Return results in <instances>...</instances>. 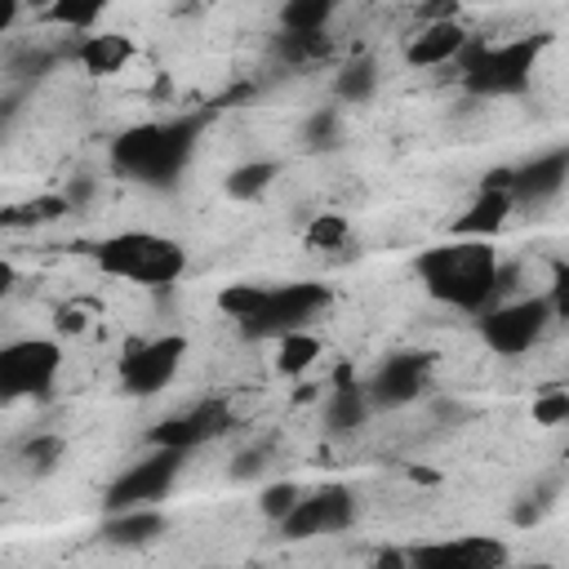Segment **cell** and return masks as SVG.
<instances>
[{"label": "cell", "instance_id": "cb8c5ba5", "mask_svg": "<svg viewBox=\"0 0 569 569\" xmlns=\"http://www.w3.org/2000/svg\"><path fill=\"white\" fill-rule=\"evenodd\" d=\"M62 213H71L67 196H36V200H27L18 209H4L0 227H44V222H58Z\"/></svg>", "mask_w": 569, "mask_h": 569}, {"label": "cell", "instance_id": "277c9868", "mask_svg": "<svg viewBox=\"0 0 569 569\" xmlns=\"http://www.w3.org/2000/svg\"><path fill=\"white\" fill-rule=\"evenodd\" d=\"M551 320H556V311H551V298H547V293L498 298V302H489L485 316H480V338H485V347L498 351V356H525V351L542 338V329H547Z\"/></svg>", "mask_w": 569, "mask_h": 569}, {"label": "cell", "instance_id": "2e32d148", "mask_svg": "<svg viewBox=\"0 0 569 569\" xmlns=\"http://www.w3.org/2000/svg\"><path fill=\"white\" fill-rule=\"evenodd\" d=\"M320 356H325V342H320V333H311V325L276 333V373L302 378L320 365Z\"/></svg>", "mask_w": 569, "mask_h": 569}, {"label": "cell", "instance_id": "8992f818", "mask_svg": "<svg viewBox=\"0 0 569 569\" xmlns=\"http://www.w3.org/2000/svg\"><path fill=\"white\" fill-rule=\"evenodd\" d=\"M533 58L538 40H507V44H485L467 62V89L476 93H516L533 80Z\"/></svg>", "mask_w": 569, "mask_h": 569}, {"label": "cell", "instance_id": "7c38bea8", "mask_svg": "<svg viewBox=\"0 0 569 569\" xmlns=\"http://www.w3.org/2000/svg\"><path fill=\"white\" fill-rule=\"evenodd\" d=\"M227 422H231L227 405H222V400H204V405H196L191 413L160 422V427L151 431V440H156V445H169V449H182V453H187V449H196L200 440H209V436L227 431Z\"/></svg>", "mask_w": 569, "mask_h": 569}, {"label": "cell", "instance_id": "83f0119b", "mask_svg": "<svg viewBox=\"0 0 569 569\" xmlns=\"http://www.w3.org/2000/svg\"><path fill=\"white\" fill-rule=\"evenodd\" d=\"M298 498H302V489H298L293 480H280V485H267V489L258 493V511H262L267 520H276V525H280V520L289 516V507H293Z\"/></svg>", "mask_w": 569, "mask_h": 569}, {"label": "cell", "instance_id": "f1b7e54d", "mask_svg": "<svg viewBox=\"0 0 569 569\" xmlns=\"http://www.w3.org/2000/svg\"><path fill=\"white\" fill-rule=\"evenodd\" d=\"M62 449H67L62 436H36V440L22 449V458H27L36 471H53V467L62 462Z\"/></svg>", "mask_w": 569, "mask_h": 569}, {"label": "cell", "instance_id": "3957f363", "mask_svg": "<svg viewBox=\"0 0 569 569\" xmlns=\"http://www.w3.org/2000/svg\"><path fill=\"white\" fill-rule=\"evenodd\" d=\"M191 133L196 124H133L129 133L116 138L111 160L120 173L129 178H147V182H164L173 178L187 156H191Z\"/></svg>", "mask_w": 569, "mask_h": 569}, {"label": "cell", "instance_id": "9a60e30c", "mask_svg": "<svg viewBox=\"0 0 569 569\" xmlns=\"http://www.w3.org/2000/svg\"><path fill=\"white\" fill-rule=\"evenodd\" d=\"M511 209H516V196H511V191H493V187H480V191H476V200H471V209H467L462 218H453V236L489 240V236H498V231L507 227Z\"/></svg>", "mask_w": 569, "mask_h": 569}, {"label": "cell", "instance_id": "1f68e13d", "mask_svg": "<svg viewBox=\"0 0 569 569\" xmlns=\"http://www.w3.org/2000/svg\"><path fill=\"white\" fill-rule=\"evenodd\" d=\"M13 289H18V271H13V262H0V302H4Z\"/></svg>", "mask_w": 569, "mask_h": 569}, {"label": "cell", "instance_id": "5bb4252c", "mask_svg": "<svg viewBox=\"0 0 569 569\" xmlns=\"http://www.w3.org/2000/svg\"><path fill=\"white\" fill-rule=\"evenodd\" d=\"M133 40L124 36V31H93V36H84L80 44H76V67L84 71V76H120L129 62H133Z\"/></svg>", "mask_w": 569, "mask_h": 569}, {"label": "cell", "instance_id": "4dcf8cb0", "mask_svg": "<svg viewBox=\"0 0 569 569\" xmlns=\"http://www.w3.org/2000/svg\"><path fill=\"white\" fill-rule=\"evenodd\" d=\"M18 13H22V0H0V36L18 22Z\"/></svg>", "mask_w": 569, "mask_h": 569}, {"label": "cell", "instance_id": "7402d4cb", "mask_svg": "<svg viewBox=\"0 0 569 569\" xmlns=\"http://www.w3.org/2000/svg\"><path fill=\"white\" fill-rule=\"evenodd\" d=\"M347 240H351V222H347V213H311V222L302 227V249H311V253L342 249Z\"/></svg>", "mask_w": 569, "mask_h": 569}, {"label": "cell", "instance_id": "e0dca14e", "mask_svg": "<svg viewBox=\"0 0 569 569\" xmlns=\"http://www.w3.org/2000/svg\"><path fill=\"white\" fill-rule=\"evenodd\" d=\"M164 529V516L156 511V502H142V507H120L111 520H107V542H120V547H142L151 542L156 533Z\"/></svg>", "mask_w": 569, "mask_h": 569}, {"label": "cell", "instance_id": "44dd1931", "mask_svg": "<svg viewBox=\"0 0 569 569\" xmlns=\"http://www.w3.org/2000/svg\"><path fill=\"white\" fill-rule=\"evenodd\" d=\"M333 89H338L342 102H369L373 89H378V62H373V58H351V62H342Z\"/></svg>", "mask_w": 569, "mask_h": 569}, {"label": "cell", "instance_id": "7a4b0ae2", "mask_svg": "<svg viewBox=\"0 0 569 569\" xmlns=\"http://www.w3.org/2000/svg\"><path fill=\"white\" fill-rule=\"evenodd\" d=\"M93 258L107 276L142 289H164L187 271V249L160 231H116L93 249Z\"/></svg>", "mask_w": 569, "mask_h": 569}, {"label": "cell", "instance_id": "603a6c76", "mask_svg": "<svg viewBox=\"0 0 569 569\" xmlns=\"http://www.w3.org/2000/svg\"><path fill=\"white\" fill-rule=\"evenodd\" d=\"M276 164L271 160H249V164H240V169H231V178H227V196H236V200H262L271 187H276Z\"/></svg>", "mask_w": 569, "mask_h": 569}, {"label": "cell", "instance_id": "30bf717a", "mask_svg": "<svg viewBox=\"0 0 569 569\" xmlns=\"http://www.w3.org/2000/svg\"><path fill=\"white\" fill-rule=\"evenodd\" d=\"M471 49V36L458 18H436V22H418V31L405 40V62L413 71H436L449 67L453 58H462Z\"/></svg>", "mask_w": 569, "mask_h": 569}, {"label": "cell", "instance_id": "f546056e", "mask_svg": "<svg viewBox=\"0 0 569 569\" xmlns=\"http://www.w3.org/2000/svg\"><path fill=\"white\" fill-rule=\"evenodd\" d=\"M89 320H93V311H89L84 302H67V307L58 311V320H53V325H58V333H71V338H76V333H84V329H89Z\"/></svg>", "mask_w": 569, "mask_h": 569}, {"label": "cell", "instance_id": "5b68a950", "mask_svg": "<svg viewBox=\"0 0 569 569\" xmlns=\"http://www.w3.org/2000/svg\"><path fill=\"white\" fill-rule=\"evenodd\" d=\"M62 373V347L53 338H13L0 347V400L44 396Z\"/></svg>", "mask_w": 569, "mask_h": 569}, {"label": "cell", "instance_id": "d6986e66", "mask_svg": "<svg viewBox=\"0 0 569 569\" xmlns=\"http://www.w3.org/2000/svg\"><path fill=\"white\" fill-rule=\"evenodd\" d=\"M565 187V151H551V156H542V160H533V164H525V169H516V178H511V196L520 200H533V196H556Z\"/></svg>", "mask_w": 569, "mask_h": 569}, {"label": "cell", "instance_id": "4fadbf2b", "mask_svg": "<svg viewBox=\"0 0 569 569\" xmlns=\"http://www.w3.org/2000/svg\"><path fill=\"white\" fill-rule=\"evenodd\" d=\"M422 382H427V356H391L369 378L365 396H369V405H405L422 391Z\"/></svg>", "mask_w": 569, "mask_h": 569}, {"label": "cell", "instance_id": "9c48e42d", "mask_svg": "<svg viewBox=\"0 0 569 569\" xmlns=\"http://www.w3.org/2000/svg\"><path fill=\"white\" fill-rule=\"evenodd\" d=\"M178 462H182V449H169V445H156L151 458L133 462L111 489H107V507L120 511V507H142V502H160L178 476Z\"/></svg>", "mask_w": 569, "mask_h": 569}, {"label": "cell", "instance_id": "6da1fadb", "mask_svg": "<svg viewBox=\"0 0 569 569\" xmlns=\"http://www.w3.org/2000/svg\"><path fill=\"white\" fill-rule=\"evenodd\" d=\"M498 271H502L498 249L489 240H471V236H453L449 244L418 253V276L427 284V293L449 307H462V311H485L493 302Z\"/></svg>", "mask_w": 569, "mask_h": 569}, {"label": "cell", "instance_id": "ffe728a7", "mask_svg": "<svg viewBox=\"0 0 569 569\" xmlns=\"http://www.w3.org/2000/svg\"><path fill=\"white\" fill-rule=\"evenodd\" d=\"M342 0H284L280 4V31L284 36H316L333 22Z\"/></svg>", "mask_w": 569, "mask_h": 569}, {"label": "cell", "instance_id": "52a82bcc", "mask_svg": "<svg viewBox=\"0 0 569 569\" xmlns=\"http://www.w3.org/2000/svg\"><path fill=\"white\" fill-rule=\"evenodd\" d=\"M187 356V338L182 333H156V338H142L133 342L124 356H120V387L129 396H156L173 382L178 365Z\"/></svg>", "mask_w": 569, "mask_h": 569}, {"label": "cell", "instance_id": "d4e9b609", "mask_svg": "<svg viewBox=\"0 0 569 569\" xmlns=\"http://www.w3.org/2000/svg\"><path fill=\"white\" fill-rule=\"evenodd\" d=\"M267 289L271 284H253V280H236V284H222L218 289V298H213V307L222 311V316H231V320H249L258 307H262V298H267Z\"/></svg>", "mask_w": 569, "mask_h": 569}, {"label": "cell", "instance_id": "8fae6325", "mask_svg": "<svg viewBox=\"0 0 569 569\" xmlns=\"http://www.w3.org/2000/svg\"><path fill=\"white\" fill-rule=\"evenodd\" d=\"M347 520H351L347 489H316V493H302L289 507V516L280 520V529L289 538H311V533H338V529H347Z\"/></svg>", "mask_w": 569, "mask_h": 569}, {"label": "cell", "instance_id": "4316f807", "mask_svg": "<svg viewBox=\"0 0 569 569\" xmlns=\"http://www.w3.org/2000/svg\"><path fill=\"white\" fill-rule=\"evenodd\" d=\"M533 427H560V422H569V391L556 382V387H542V391H533Z\"/></svg>", "mask_w": 569, "mask_h": 569}, {"label": "cell", "instance_id": "ba28073f", "mask_svg": "<svg viewBox=\"0 0 569 569\" xmlns=\"http://www.w3.org/2000/svg\"><path fill=\"white\" fill-rule=\"evenodd\" d=\"M325 307V289L320 284H271L262 307L244 320L249 338H276L284 329H302L316 320V311Z\"/></svg>", "mask_w": 569, "mask_h": 569}, {"label": "cell", "instance_id": "d6a6232c", "mask_svg": "<svg viewBox=\"0 0 569 569\" xmlns=\"http://www.w3.org/2000/svg\"><path fill=\"white\" fill-rule=\"evenodd\" d=\"M53 0H22V9H36V13H49Z\"/></svg>", "mask_w": 569, "mask_h": 569}, {"label": "cell", "instance_id": "ac0fdd59", "mask_svg": "<svg viewBox=\"0 0 569 569\" xmlns=\"http://www.w3.org/2000/svg\"><path fill=\"white\" fill-rule=\"evenodd\" d=\"M413 560H462V565H480V569H489V565H502V560H507V547H502L498 538H480V533H471V538H458V542H445V547L413 551Z\"/></svg>", "mask_w": 569, "mask_h": 569}, {"label": "cell", "instance_id": "484cf974", "mask_svg": "<svg viewBox=\"0 0 569 569\" xmlns=\"http://www.w3.org/2000/svg\"><path fill=\"white\" fill-rule=\"evenodd\" d=\"M107 4L111 0H53L49 4V22L71 27V31H84V27H93L107 13Z\"/></svg>", "mask_w": 569, "mask_h": 569}]
</instances>
